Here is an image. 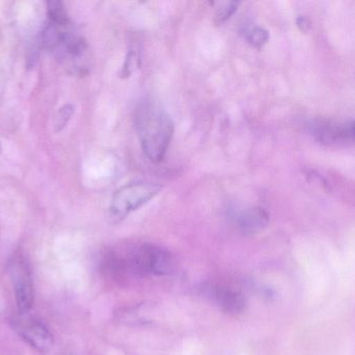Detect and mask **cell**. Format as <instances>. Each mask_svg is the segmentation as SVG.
<instances>
[{"label":"cell","mask_w":355,"mask_h":355,"mask_svg":"<svg viewBox=\"0 0 355 355\" xmlns=\"http://www.w3.org/2000/svg\"><path fill=\"white\" fill-rule=\"evenodd\" d=\"M73 114H74V106L72 104L62 106L54 117V131L58 133V131H62L68 124L70 119L72 118Z\"/></svg>","instance_id":"cell-9"},{"label":"cell","mask_w":355,"mask_h":355,"mask_svg":"<svg viewBox=\"0 0 355 355\" xmlns=\"http://www.w3.org/2000/svg\"><path fill=\"white\" fill-rule=\"evenodd\" d=\"M128 270L141 275H168L175 269L170 252L155 245L139 246L126 260Z\"/></svg>","instance_id":"cell-2"},{"label":"cell","mask_w":355,"mask_h":355,"mask_svg":"<svg viewBox=\"0 0 355 355\" xmlns=\"http://www.w3.org/2000/svg\"><path fill=\"white\" fill-rule=\"evenodd\" d=\"M246 39L254 47L262 48L268 42L269 33L263 27H254L248 31Z\"/></svg>","instance_id":"cell-10"},{"label":"cell","mask_w":355,"mask_h":355,"mask_svg":"<svg viewBox=\"0 0 355 355\" xmlns=\"http://www.w3.org/2000/svg\"><path fill=\"white\" fill-rule=\"evenodd\" d=\"M137 56L135 52L130 51L127 56L126 62L124 64V68L122 70L123 76H130L131 73L137 69Z\"/></svg>","instance_id":"cell-12"},{"label":"cell","mask_w":355,"mask_h":355,"mask_svg":"<svg viewBox=\"0 0 355 355\" xmlns=\"http://www.w3.org/2000/svg\"><path fill=\"white\" fill-rule=\"evenodd\" d=\"M348 129H349L350 140L355 141V122L348 124Z\"/></svg>","instance_id":"cell-14"},{"label":"cell","mask_w":355,"mask_h":355,"mask_svg":"<svg viewBox=\"0 0 355 355\" xmlns=\"http://www.w3.org/2000/svg\"><path fill=\"white\" fill-rule=\"evenodd\" d=\"M211 299L227 314L239 315L245 311L246 300L243 294L230 288H212Z\"/></svg>","instance_id":"cell-6"},{"label":"cell","mask_w":355,"mask_h":355,"mask_svg":"<svg viewBox=\"0 0 355 355\" xmlns=\"http://www.w3.org/2000/svg\"><path fill=\"white\" fill-rule=\"evenodd\" d=\"M47 16L50 23L60 27H66L70 24L68 12L62 1L51 0L47 2Z\"/></svg>","instance_id":"cell-8"},{"label":"cell","mask_w":355,"mask_h":355,"mask_svg":"<svg viewBox=\"0 0 355 355\" xmlns=\"http://www.w3.org/2000/svg\"><path fill=\"white\" fill-rule=\"evenodd\" d=\"M160 191L162 187L152 183H135L124 185L112 196L110 216L116 220H121L133 210L145 206Z\"/></svg>","instance_id":"cell-3"},{"label":"cell","mask_w":355,"mask_h":355,"mask_svg":"<svg viewBox=\"0 0 355 355\" xmlns=\"http://www.w3.org/2000/svg\"><path fill=\"white\" fill-rule=\"evenodd\" d=\"M237 6L238 2L235 1L225 2V3L221 4L217 10L216 16H215L216 24L225 22L236 12Z\"/></svg>","instance_id":"cell-11"},{"label":"cell","mask_w":355,"mask_h":355,"mask_svg":"<svg viewBox=\"0 0 355 355\" xmlns=\"http://www.w3.org/2000/svg\"><path fill=\"white\" fill-rule=\"evenodd\" d=\"M19 313H28L35 302V289L31 268L22 256H14L8 265Z\"/></svg>","instance_id":"cell-5"},{"label":"cell","mask_w":355,"mask_h":355,"mask_svg":"<svg viewBox=\"0 0 355 355\" xmlns=\"http://www.w3.org/2000/svg\"><path fill=\"white\" fill-rule=\"evenodd\" d=\"M14 331L37 352L46 354L53 346V336L41 319L28 313H19L12 319Z\"/></svg>","instance_id":"cell-4"},{"label":"cell","mask_w":355,"mask_h":355,"mask_svg":"<svg viewBox=\"0 0 355 355\" xmlns=\"http://www.w3.org/2000/svg\"><path fill=\"white\" fill-rule=\"evenodd\" d=\"M268 222L269 216L266 210L259 206L243 210L237 218L238 229L245 236L261 233L266 229Z\"/></svg>","instance_id":"cell-7"},{"label":"cell","mask_w":355,"mask_h":355,"mask_svg":"<svg viewBox=\"0 0 355 355\" xmlns=\"http://www.w3.org/2000/svg\"><path fill=\"white\" fill-rule=\"evenodd\" d=\"M296 23H297V26L300 27V31H304V33H308V31H310L311 22L306 17H298Z\"/></svg>","instance_id":"cell-13"},{"label":"cell","mask_w":355,"mask_h":355,"mask_svg":"<svg viewBox=\"0 0 355 355\" xmlns=\"http://www.w3.org/2000/svg\"><path fill=\"white\" fill-rule=\"evenodd\" d=\"M135 129L146 156L154 163L166 156L174 135V122L162 104L144 98L135 112Z\"/></svg>","instance_id":"cell-1"}]
</instances>
